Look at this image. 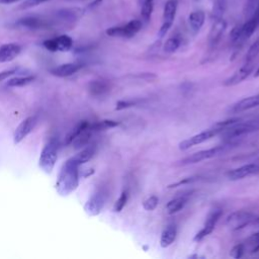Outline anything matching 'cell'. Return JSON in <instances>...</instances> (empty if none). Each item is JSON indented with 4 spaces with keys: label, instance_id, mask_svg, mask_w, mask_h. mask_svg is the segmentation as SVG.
I'll return each mask as SVG.
<instances>
[{
    "label": "cell",
    "instance_id": "6da1fadb",
    "mask_svg": "<svg viewBox=\"0 0 259 259\" xmlns=\"http://www.w3.org/2000/svg\"><path fill=\"white\" fill-rule=\"evenodd\" d=\"M78 183H79L78 165L71 158L65 162V164L61 169V172L56 184V189L60 195L67 196L78 187Z\"/></svg>",
    "mask_w": 259,
    "mask_h": 259
},
{
    "label": "cell",
    "instance_id": "7a4b0ae2",
    "mask_svg": "<svg viewBox=\"0 0 259 259\" xmlns=\"http://www.w3.org/2000/svg\"><path fill=\"white\" fill-rule=\"evenodd\" d=\"M241 120L236 122L233 125L228 126L224 131H222L220 134H222L226 139L231 140V139H235L259 130V116L254 119H250L246 121H241Z\"/></svg>",
    "mask_w": 259,
    "mask_h": 259
},
{
    "label": "cell",
    "instance_id": "3957f363",
    "mask_svg": "<svg viewBox=\"0 0 259 259\" xmlns=\"http://www.w3.org/2000/svg\"><path fill=\"white\" fill-rule=\"evenodd\" d=\"M58 158V142L55 139L50 140L42 148L39 156V167L46 172L51 173L55 167Z\"/></svg>",
    "mask_w": 259,
    "mask_h": 259
},
{
    "label": "cell",
    "instance_id": "277c9868",
    "mask_svg": "<svg viewBox=\"0 0 259 259\" xmlns=\"http://www.w3.org/2000/svg\"><path fill=\"white\" fill-rule=\"evenodd\" d=\"M142 28V21L133 19L121 26H112L106 29V34L113 37H132Z\"/></svg>",
    "mask_w": 259,
    "mask_h": 259
},
{
    "label": "cell",
    "instance_id": "5b68a950",
    "mask_svg": "<svg viewBox=\"0 0 259 259\" xmlns=\"http://www.w3.org/2000/svg\"><path fill=\"white\" fill-rule=\"evenodd\" d=\"M227 149V146H217L214 148H210V149H206V150H201L199 152H196L184 159H182L180 161L181 165H189V164H194V163H198L210 158H213L215 156H219L221 154H223Z\"/></svg>",
    "mask_w": 259,
    "mask_h": 259
},
{
    "label": "cell",
    "instance_id": "8992f818",
    "mask_svg": "<svg viewBox=\"0 0 259 259\" xmlns=\"http://www.w3.org/2000/svg\"><path fill=\"white\" fill-rule=\"evenodd\" d=\"M255 219V215L247 210H237L232 213H230L226 219V224L234 231L240 230L247 225H249L253 220Z\"/></svg>",
    "mask_w": 259,
    "mask_h": 259
},
{
    "label": "cell",
    "instance_id": "52a82bcc",
    "mask_svg": "<svg viewBox=\"0 0 259 259\" xmlns=\"http://www.w3.org/2000/svg\"><path fill=\"white\" fill-rule=\"evenodd\" d=\"M218 134H220V132L214 127L202 131V132H200V133H198V134L180 142L179 145H178V148L182 151H185V150H187V149H189V148H191L195 145L201 144V143L209 140L210 138L217 136Z\"/></svg>",
    "mask_w": 259,
    "mask_h": 259
},
{
    "label": "cell",
    "instance_id": "ba28073f",
    "mask_svg": "<svg viewBox=\"0 0 259 259\" xmlns=\"http://www.w3.org/2000/svg\"><path fill=\"white\" fill-rule=\"evenodd\" d=\"M176 10H177V1L176 0H168L165 3L164 12H163V23L158 31L159 37H163L167 33L169 28L171 27L173 20L175 18Z\"/></svg>",
    "mask_w": 259,
    "mask_h": 259
},
{
    "label": "cell",
    "instance_id": "9c48e42d",
    "mask_svg": "<svg viewBox=\"0 0 259 259\" xmlns=\"http://www.w3.org/2000/svg\"><path fill=\"white\" fill-rule=\"evenodd\" d=\"M42 45L47 50L51 52H67L72 48L73 39L67 34H62L57 37L45 40Z\"/></svg>",
    "mask_w": 259,
    "mask_h": 259
},
{
    "label": "cell",
    "instance_id": "30bf717a",
    "mask_svg": "<svg viewBox=\"0 0 259 259\" xmlns=\"http://www.w3.org/2000/svg\"><path fill=\"white\" fill-rule=\"evenodd\" d=\"M221 215H222V210L221 209H214V210L210 211L209 214L206 218V221L204 223L203 228L195 235L193 240L198 242V241L202 240L204 237H206L207 235H209L213 231V229H214L219 219L221 218Z\"/></svg>",
    "mask_w": 259,
    "mask_h": 259
},
{
    "label": "cell",
    "instance_id": "8fae6325",
    "mask_svg": "<svg viewBox=\"0 0 259 259\" xmlns=\"http://www.w3.org/2000/svg\"><path fill=\"white\" fill-rule=\"evenodd\" d=\"M258 172H259V163H249L241 167L235 168L233 170H230L227 175L230 180L237 181Z\"/></svg>",
    "mask_w": 259,
    "mask_h": 259
},
{
    "label": "cell",
    "instance_id": "7c38bea8",
    "mask_svg": "<svg viewBox=\"0 0 259 259\" xmlns=\"http://www.w3.org/2000/svg\"><path fill=\"white\" fill-rule=\"evenodd\" d=\"M36 123V117L35 116H28L25 119H23L18 126L16 127L14 135H13V141L14 144L20 143L28 134L31 133V131L34 128Z\"/></svg>",
    "mask_w": 259,
    "mask_h": 259
},
{
    "label": "cell",
    "instance_id": "4fadbf2b",
    "mask_svg": "<svg viewBox=\"0 0 259 259\" xmlns=\"http://www.w3.org/2000/svg\"><path fill=\"white\" fill-rule=\"evenodd\" d=\"M253 69H254L253 63L246 62L241 68H239L230 78H228L224 82V85L225 86H234V85L241 83L242 81H244L245 79H247L250 76V74L253 72Z\"/></svg>",
    "mask_w": 259,
    "mask_h": 259
},
{
    "label": "cell",
    "instance_id": "5bb4252c",
    "mask_svg": "<svg viewBox=\"0 0 259 259\" xmlns=\"http://www.w3.org/2000/svg\"><path fill=\"white\" fill-rule=\"evenodd\" d=\"M104 201H105V197H104V194L102 192L94 193L87 200V202L84 205L85 212L88 215H91V217L97 215L101 211V209L104 205Z\"/></svg>",
    "mask_w": 259,
    "mask_h": 259
},
{
    "label": "cell",
    "instance_id": "9a60e30c",
    "mask_svg": "<svg viewBox=\"0 0 259 259\" xmlns=\"http://www.w3.org/2000/svg\"><path fill=\"white\" fill-rule=\"evenodd\" d=\"M226 27L227 22L223 18L213 20L212 26L208 33V45L210 48H213L219 44L224 31L226 30Z\"/></svg>",
    "mask_w": 259,
    "mask_h": 259
},
{
    "label": "cell",
    "instance_id": "2e32d148",
    "mask_svg": "<svg viewBox=\"0 0 259 259\" xmlns=\"http://www.w3.org/2000/svg\"><path fill=\"white\" fill-rule=\"evenodd\" d=\"M259 106V93L252 95V96H248L245 97L241 100H239L238 102L234 103L231 107H230V112L232 113H237V112H241V111H245L254 107Z\"/></svg>",
    "mask_w": 259,
    "mask_h": 259
},
{
    "label": "cell",
    "instance_id": "e0dca14e",
    "mask_svg": "<svg viewBox=\"0 0 259 259\" xmlns=\"http://www.w3.org/2000/svg\"><path fill=\"white\" fill-rule=\"evenodd\" d=\"M16 26L19 27H25L29 29H39V28H47L50 26V22L47 20H44L39 17L35 16H27L18 19L15 22Z\"/></svg>",
    "mask_w": 259,
    "mask_h": 259
},
{
    "label": "cell",
    "instance_id": "ac0fdd59",
    "mask_svg": "<svg viewBox=\"0 0 259 259\" xmlns=\"http://www.w3.org/2000/svg\"><path fill=\"white\" fill-rule=\"evenodd\" d=\"M21 47L17 44H5L0 47V63L14 60L20 53Z\"/></svg>",
    "mask_w": 259,
    "mask_h": 259
},
{
    "label": "cell",
    "instance_id": "d6986e66",
    "mask_svg": "<svg viewBox=\"0 0 259 259\" xmlns=\"http://www.w3.org/2000/svg\"><path fill=\"white\" fill-rule=\"evenodd\" d=\"M82 67L81 64L77 63H67L63 64L59 67H56L55 69L52 70V74L58 77H68L76 73L78 70H80Z\"/></svg>",
    "mask_w": 259,
    "mask_h": 259
},
{
    "label": "cell",
    "instance_id": "ffe728a7",
    "mask_svg": "<svg viewBox=\"0 0 259 259\" xmlns=\"http://www.w3.org/2000/svg\"><path fill=\"white\" fill-rule=\"evenodd\" d=\"M93 133V128L91 126V124L89 123L85 128H83L78 135L77 137L73 140L72 144L74 146L75 149H81L85 146H87V144L89 143L91 136Z\"/></svg>",
    "mask_w": 259,
    "mask_h": 259
},
{
    "label": "cell",
    "instance_id": "44dd1931",
    "mask_svg": "<svg viewBox=\"0 0 259 259\" xmlns=\"http://www.w3.org/2000/svg\"><path fill=\"white\" fill-rule=\"evenodd\" d=\"M177 235V230L174 225H169L167 226L162 234H161V239H160V245L162 248H167L169 247L176 239Z\"/></svg>",
    "mask_w": 259,
    "mask_h": 259
},
{
    "label": "cell",
    "instance_id": "7402d4cb",
    "mask_svg": "<svg viewBox=\"0 0 259 259\" xmlns=\"http://www.w3.org/2000/svg\"><path fill=\"white\" fill-rule=\"evenodd\" d=\"M95 154V147L94 146H88L86 148H84L83 150H81L77 155H75L72 159L73 161L78 165H82L87 163Z\"/></svg>",
    "mask_w": 259,
    "mask_h": 259
},
{
    "label": "cell",
    "instance_id": "603a6c76",
    "mask_svg": "<svg viewBox=\"0 0 259 259\" xmlns=\"http://www.w3.org/2000/svg\"><path fill=\"white\" fill-rule=\"evenodd\" d=\"M204 19H205V14L202 11H194L190 13L188 16V22L191 29L194 32H197L203 25Z\"/></svg>",
    "mask_w": 259,
    "mask_h": 259
},
{
    "label": "cell",
    "instance_id": "cb8c5ba5",
    "mask_svg": "<svg viewBox=\"0 0 259 259\" xmlns=\"http://www.w3.org/2000/svg\"><path fill=\"white\" fill-rule=\"evenodd\" d=\"M109 90V84L103 80H95L89 84V91L94 96H100Z\"/></svg>",
    "mask_w": 259,
    "mask_h": 259
},
{
    "label": "cell",
    "instance_id": "d4e9b609",
    "mask_svg": "<svg viewBox=\"0 0 259 259\" xmlns=\"http://www.w3.org/2000/svg\"><path fill=\"white\" fill-rule=\"evenodd\" d=\"M186 204V198L184 196H179L171 199L166 204V211L168 214H174L181 210Z\"/></svg>",
    "mask_w": 259,
    "mask_h": 259
},
{
    "label": "cell",
    "instance_id": "484cf974",
    "mask_svg": "<svg viewBox=\"0 0 259 259\" xmlns=\"http://www.w3.org/2000/svg\"><path fill=\"white\" fill-rule=\"evenodd\" d=\"M226 10V0H215L213 2L212 10H211V17L213 20L223 18V15Z\"/></svg>",
    "mask_w": 259,
    "mask_h": 259
},
{
    "label": "cell",
    "instance_id": "4316f807",
    "mask_svg": "<svg viewBox=\"0 0 259 259\" xmlns=\"http://www.w3.org/2000/svg\"><path fill=\"white\" fill-rule=\"evenodd\" d=\"M88 124H89V122L86 121V120H83V121L79 122L75 127H73V128L68 133V135H67L66 138H65V144H66V145L72 144L73 140L77 137V135H78L83 128H85Z\"/></svg>",
    "mask_w": 259,
    "mask_h": 259
},
{
    "label": "cell",
    "instance_id": "83f0119b",
    "mask_svg": "<svg viewBox=\"0 0 259 259\" xmlns=\"http://www.w3.org/2000/svg\"><path fill=\"white\" fill-rule=\"evenodd\" d=\"M34 80L33 76H26V77H15L8 80L7 85L10 87H22L29 83H31Z\"/></svg>",
    "mask_w": 259,
    "mask_h": 259
},
{
    "label": "cell",
    "instance_id": "f1b7e54d",
    "mask_svg": "<svg viewBox=\"0 0 259 259\" xmlns=\"http://www.w3.org/2000/svg\"><path fill=\"white\" fill-rule=\"evenodd\" d=\"M140 6V9H141V16H142V19L145 21V22H148L151 18V15H152V12H153V8H154V0L153 1H148V2H145Z\"/></svg>",
    "mask_w": 259,
    "mask_h": 259
},
{
    "label": "cell",
    "instance_id": "f546056e",
    "mask_svg": "<svg viewBox=\"0 0 259 259\" xmlns=\"http://www.w3.org/2000/svg\"><path fill=\"white\" fill-rule=\"evenodd\" d=\"M180 46V39L178 37H170L164 44V52L174 53Z\"/></svg>",
    "mask_w": 259,
    "mask_h": 259
},
{
    "label": "cell",
    "instance_id": "4dcf8cb0",
    "mask_svg": "<svg viewBox=\"0 0 259 259\" xmlns=\"http://www.w3.org/2000/svg\"><path fill=\"white\" fill-rule=\"evenodd\" d=\"M259 54V38L256 39L249 48L247 54H246V58L245 61L246 62H252Z\"/></svg>",
    "mask_w": 259,
    "mask_h": 259
},
{
    "label": "cell",
    "instance_id": "1f68e13d",
    "mask_svg": "<svg viewBox=\"0 0 259 259\" xmlns=\"http://www.w3.org/2000/svg\"><path fill=\"white\" fill-rule=\"evenodd\" d=\"M127 197H128V194H127V191H122L121 194L119 195V197L116 199L115 203H114V206H113V210L115 212H119L122 210V208L125 206L126 204V201H127Z\"/></svg>",
    "mask_w": 259,
    "mask_h": 259
},
{
    "label": "cell",
    "instance_id": "d6a6232c",
    "mask_svg": "<svg viewBox=\"0 0 259 259\" xmlns=\"http://www.w3.org/2000/svg\"><path fill=\"white\" fill-rule=\"evenodd\" d=\"M158 203H159V198L156 195H152L144 200L143 207L147 211H152L157 207Z\"/></svg>",
    "mask_w": 259,
    "mask_h": 259
},
{
    "label": "cell",
    "instance_id": "836d02e7",
    "mask_svg": "<svg viewBox=\"0 0 259 259\" xmlns=\"http://www.w3.org/2000/svg\"><path fill=\"white\" fill-rule=\"evenodd\" d=\"M248 245L251 248V253H256L259 251V232L252 234L248 240H247Z\"/></svg>",
    "mask_w": 259,
    "mask_h": 259
},
{
    "label": "cell",
    "instance_id": "e575fe53",
    "mask_svg": "<svg viewBox=\"0 0 259 259\" xmlns=\"http://www.w3.org/2000/svg\"><path fill=\"white\" fill-rule=\"evenodd\" d=\"M244 251H245V245L244 244H237L231 249L230 256L234 259H239L243 256Z\"/></svg>",
    "mask_w": 259,
    "mask_h": 259
},
{
    "label": "cell",
    "instance_id": "d590c367",
    "mask_svg": "<svg viewBox=\"0 0 259 259\" xmlns=\"http://www.w3.org/2000/svg\"><path fill=\"white\" fill-rule=\"evenodd\" d=\"M242 25L243 24H238L236 25L232 31H231V39L232 41L236 42V41H240V40H243L242 39Z\"/></svg>",
    "mask_w": 259,
    "mask_h": 259
},
{
    "label": "cell",
    "instance_id": "8d00e7d4",
    "mask_svg": "<svg viewBox=\"0 0 259 259\" xmlns=\"http://www.w3.org/2000/svg\"><path fill=\"white\" fill-rule=\"evenodd\" d=\"M48 0H24L19 6L18 8L19 9H28V8H31V7H34V6H37L44 2H46Z\"/></svg>",
    "mask_w": 259,
    "mask_h": 259
},
{
    "label": "cell",
    "instance_id": "74e56055",
    "mask_svg": "<svg viewBox=\"0 0 259 259\" xmlns=\"http://www.w3.org/2000/svg\"><path fill=\"white\" fill-rule=\"evenodd\" d=\"M134 104H135V102H134V101H123V100H121V101H118V102L116 103V107H115V109H116V110L124 109V108H127V107L133 106Z\"/></svg>",
    "mask_w": 259,
    "mask_h": 259
},
{
    "label": "cell",
    "instance_id": "f35d334b",
    "mask_svg": "<svg viewBox=\"0 0 259 259\" xmlns=\"http://www.w3.org/2000/svg\"><path fill=\"white\" fill-rule=\"evenodd\" d=\"M194 180V177H187V178H184L183 180H180L178 182H175L173 184H170L168 186V188H174V187H177V186H180V185H184V184H187V183H190Z\"/></svg>",
    "mask_w": 259,
    "mask_h": 259
},
{
    "label": "cell",
    "instance_id": "ab89813d",
    "mask_svg": "<svg viewBox=\"0 0 259 259\" xmlns=\"http://www.w3.org/2000/svg\"><path fill=\"white\" fill-rule=\"evenodd\" d=\"M15 71H16V70L13 69V70H6V71L0 72V82L3 81V80H5V79H7V78H8L9 76H11L12 74H14Z\"/></svg>",
    "mask_w": 259,
    "mask_h": 259
},
{
    "label": "cell",
    "instance_id": "60d3db41",
    "mask_svg": "<svg viewBox=\"0 0 259 259\" xmlns=\"http://www.w3.org/2000/svg\"><path fill=\"white\" fill-rule=\"evenodd\" d=\"M18 1L19 0H0V4H12Z\"/></svg>",
    "mask_w": 259,
    "mask_h": 259
},
{
    "label": "cell",
    "instance_id": "b9f144b4",
    "mask_svg": "<svg viewBox=\"0 0 259 259\" xmlns=\"http://www.w3.org/2000/svg\"><path fill=\"white\" fill-rule=\"evenodd\" d=\"M101 1H102V0H95L94 2H92V3L89 5V7H90V8H92V7H95V6H97V5H98V4H99Z\"/></svg>",
    "mask_w": 259,
    "mask_h": 259
},
{
    "label": "cell",
    "instance_id": "7bdbcfd3",
    "mask_svg": "<svg viewBox=\"0 0 259 259\" xmlns=\"http://www.w3.org/2000/svg\"><path fill=\"white\" fill-rule=\"evenodd\" d=\"M148 1H153V0H138V4L141 5V4H143L145 2H148Z\"/></svg>",
    "mask_w": 259,
    "mask_h": 259
},
{
    "label": "cell",
    "instance_id": "ee69618b",
    "mask_svg": "<svg viewBox=\"0 0 259 259\" xmlns=\"http://www.w3.org/2000/svg\"><path fill=\"white\" fill-rule=\"evenodd\" d=\"M253 221H254V223H255L256 225L259 226V217H258V218H255Z\"/></svg>",
    "mask_w": 259,
    "mask_h": 259
}]
</instances>
